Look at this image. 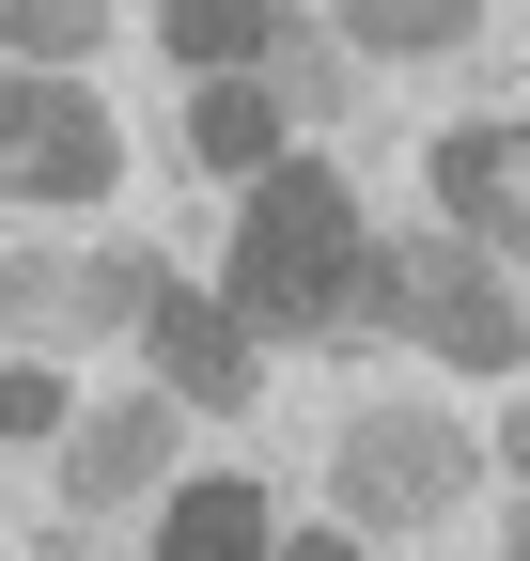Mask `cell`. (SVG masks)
Listing matches in <instances>:
<instances>
[{
	"label": "cell",
	"instance_id": "9c48e42d",
	"mask_svg": "<svg viewBox=\"0 0 530 561\" xmlns=\"http://www.w3.org/2000/svg\"><path fill=\"white\" fill-rule=\"evenodd\" d=\"M265 32H281V0H157V47L187 62V79H234V62H265Z\"/></svg>",
	"mask_w": 530,
	"mask_h": 561
},
{
	"label": "cell",
	"instance_id": "8fae6325",
	"mask_svg": "<svg viewBox=\"0 0 530 561\" xmlns=\"http://www.w3.org/2000/svg\"><path fill=\"white\" fill-rule=\"evenodd\" d=\"M359 79H344V47H327V32H265V110H281V125H327V110H344Z\"/></svg>",
	"mask_w": 530,
	"mask_h": 561
},
{
	"label": "cell",
	"instance_id": "ac0fdd59",
	"mask_svg": "<svg viewBox=\"0 0 530 561\" xmlns=\"http://www.w3.org/2000/svg\"><path fill=\"white\" fill-rule=\"evenodd\" d=\"M515 561H530V500H515Z\"/></svg>",
	"mask_w": 530,
	"mask_h": 561
},
{
	"label": "cell",
	"instance_id": "2e32d148",
	"mask_svg": "<svg viewBox=\"0 0 530 561\" xmlns=\"http://www.w3.org/2000/svg\"><path fill=\"white\" fill-rule=\"evenodd\" d=\"M265 561H359V530H312V546H265Z\"/></svg>",
	"mask_w": 530,
	"mask_h": 561
},
{
	"label": "cell",
	"instance_id": "9a60e30c",
	"mask_svg": "<svg viewBox=\"0 0 530 561\" xmlns=\"http://www.w3.org/2000/svg\"><path fill=\"white\" fill-rule=\"evenodd\" d=\"M62 421H79V405H62L47 359H0V437H62Z\"/></svg>",
	"mask_w": 530,
	"mask_h": 561
},
{
	"label": "cell",
	"instance_id": "30bf717a",
	"mask_svg": "<svg viewBox=\"0 0 530 561\" xmlns=\"http://www.w3.org/2000/svg\"><path fill=\"white\" fill-rule=\"evenodd\" d=\"M187 157H204V172H265V157H281L265 79H187Z\"/></svg>",
	"mask_w": 530,
	"mask_h": 561
},
{
	"label": "cell",
	"instance_id": "277c9868",
	"mask_svg": "<svg viewBox=\"0 0 530 561\" xmlns=\"http://www.w3.org/2000/svg\"><path fill=\"white\" fill-rule=\"evenodd\" d=\"M0 187L94 203V187H125V125H110L79 79H0Z\"/></svg>",
	"mask_w": 530,
	"mask_h": 561
},
{
	"label": "cell",
	"instance_id": "4fadbf2b",
	"mask_svg": "<svg viewBox=\"0 0 530 561\" xmlns=\"http://www.w3.org/2000/svg\"><path fill=\"white\" fill-rule=\"evenodd\" d=\"M0 47L16 62H79V47H110V0H0Z\"/></svg>",
	"mask_w": 530,
	"mask_h": 561
},
{
	"label": "cell",
	"instance_id": "7c38bea8",
	"mask_svg": "<svg viewBox=\"0 0 530 561\" xmlns=\"http://www.w3.org/2000/svg\"><path fill=\"white\" fill-rule=\"evenodd\" d=\"M484 0H344V47H390V62H422V47H469Z\"/></svg>",
	"mask_w": 530,
	"mask_h": 561
},
{
	"label": "cell",
	"instance_id": "52a82bcc",
	"mask_svg": "<svg viewBox=\"0 0 530 561\" xmlns=\"http://www.w3.org/2000/svg\"><path fill=\"white\" fill-rule=\"evenodd\" d=\"M157 468H172V405H94V421H79V453H62L79 515H110V500H157Z\"/></svg>",
	"mask_w": 530,
	"mask_h": 561
},
{
	"label": "cell",
	"instance_id": "5bb4252c",
	"mask_svg": "<svg viewBox=\"0 0 530 561\" xmlns=\"http://www.w3.org/2000/svg\"><path fill=\"white\" fill-rule=\"evenodd\" d=\"M62 297H79V312H94V328H141V312H157V297H172V265H157V250H94V265H79V280H62Z\"/></svg>",
	"mask_w": 530,
	"mask_h": 561
},
{
	"label": "cell",
	"instance_id": "8992f818",
	"mask_svg": "<svg viewBox=\"0 0 530 561\" xmlns=\"http://www.w3.org/2000/svg\"><path fill=\"white\" fill-rule=\"evenodd\" d=\"M141 343H157V390H172V405H250V390H265V343H250L219 297H187V280L141 312Z\"/></svg>",
	"mask_w": 530,
	"mask_h": 561
},
{
	"label": "cell",
	"instance_id": "3957f363",
	"mask_svg": "<svg viewBox=\"0 0 530 561\" xmlns=\"http://www.w3.org/2000/svg\"><path fill=\"white\" fill-rule=\"evenodd\" d=\"M484 437L437 405H359L344 437H327V483H344V530H437L452 500H469Z\"/></svg>",
	"mask_w": 530,
	"mask_h": 561
},
{
	"label": "cell",
	"instance_id": "7a4b0ae2",
	"mask_svg": "<svg viewBox=\"0 0 530 561\" xmlns=\"http://www.w3.org/2000/svg\"><path fill=\"white\" fill-rule=\"evenodd\" d=\"M437 343V359H469V375H515L530 359V312L499 297V265L469 250V234H406V250H359V297H344V328L327 343Z\"/></svg>",
	"mask_w": 530,
	"mask_h": 561
},
{
	"label": "cell",
	"instance_id": "6da1fadb",
	"mask_svg": "<svg viewBox=\"0 0 530 561\" xmlns=\"http://www.w3.org/2000/svg\"><path fill=\"white\" fill-rule=\"evenodd\" d=\"M359 297V187L327 172V157H265L250 203H234V328L250 343H327Z\"/></svg>",
	"mask_w": 530,
	"mask_h": 561
},
{
	"label": "cell",
	"instance_id": "ba28073f",
	"mask_svg": "<svg viewBox=\"0 0 530 561\" xmlns=\"http://www.w3.org/2000/svg\"><path fill=\"white\" fill-rule=\"evenodd\" d=\"M281 530H265V483L219 468V483H172V515H157V561H265Z\"/></svg>",
	"mask_w": 530,
	"mask_h": 561
},
{
	"label": "cell",
	"instance_id": "e0dca14e",
	"mask_svg": "<svg viewBox=\"0 0 530 561\" xmlns=\"http://www.w3.org/2000/svg\"><path fill=\"white\" fill-rule=\"evenodd\" d=\"M499 468H515V483H530V405H515V421H499Z\"/></svg>",
	"mask_w": 530,
	"mask_h": 561
},
{
	"label": "cell",
	"instance_id": "5b68a950",
	"mask_svg": "<svg viewBox=\"0 0 530 561\" xmlns=\"http://www.w3.org/2000/svg\"><path fill=\"white\" fill-rule=\"evenodd\" d=\"M437 203H452V234H469L484 265L530 250V125H452L437 140Z\"/></svg>",
	"mask_w": 530,
	"mask_h": 561
}]
</instances>
